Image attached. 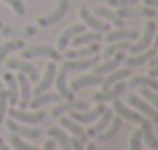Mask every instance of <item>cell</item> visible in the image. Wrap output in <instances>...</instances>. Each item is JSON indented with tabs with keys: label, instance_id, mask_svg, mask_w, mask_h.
Listing matches in <instances>:
<instances>
[{
	"label": "cell",
	"instance_id": "obj_44",
	"mask_svg": "<svg viewBox=\"0 0 158 150\" xmlns=\"http://www.w3.org/2000/svg\"><path fill=\"white\" fill-rule=\"evenodd\" d=\"M42 150H56V142H54V140L50 138V140H46V142H44V148Z\"/></svg>",
	"mask_w": 158,
	"mask_h": 150
},
{
	"label": "cell",
	"instance_id": "obj_9",
	"mask_svg": "<svg viewBox=\"0 0 158 150\" xmlns=\"http://www.w3.org/2000/svg\"><path fill=\"white\" fill-rule=\"evenodd\" d=\"M90 108V104L86 100H64V102H58L56 106L52 108V116L54 118H60V116L68 114V112H74V110H86Z\"/></svg>",
	"mask_w": 158,
	"mask_h": 150
},
{
	"label": "cell",
	"instance_id": "obj_12",
	"mask_svg": "<svg viewBox=\"0 0 158 150\" xmlns=\"http://www.w3.org/2000/svg\"><path fill=\"white\" fill-rule=\"evenodd\" d=\"M124 90H126V84L124 82H116V84H112L110 88L102 90V92H96L92 94V100L96 104H104V102H112V100L120 98L124 94Z\"/></svg>",
	"mask_w": 158,
	"mask_h": 150
},
{
	"label": "cell",
	"instance_id": "obj_47",
	"mask_svg": "<svg viewBox=\"0 0 158 150\" xmlns=\"http://www.w3.org/2000/svg\"><path fill=\"white\" fill-rule=\"evenodd\" d=\"M148 76H152V78H158V66H154V68H150V74Z\"/></svg>",
	"mask_w": 158,
	"mask_h": 150
},
{
	"label": "cell",
	"instance_id": "obj_36",
	"mask_svg": "<svg viewBox=\"0 0 158 150\" xmlns=\"http://www.w3.org/2000/svg\"><path fill=\"white\" fill-rule=\"evenodd\" d=\"M128 46H130V42L128 40H120V42H110L108 46L104 48V52H102V58L108 60V58H112L116 52H126Z\"/></svg>",
	"mask_w": 158,
	"mask_h": 150
},
{
	"label": "cell",
	"instance_id": "obj_28",
	"mask_svg": "<svg viewBox=\"0 0 158 150\" xmlns=\"http://www.w3.org/2000/svg\"><path fill=\"white\" fill-rule=\"evenodd\" d=\"M156 54V48H146L144 52H138V54H132L130 58H124V64L128 68H136V66H142L146 62H150Z\"/></svg>",
	"mask_w": 158,
	"mask_h": 150
},
{
	"label": "cell",
	"instance_id": "obj_33",
	"mask_svg": "<svg viewBox=\"0 0 158 150\" xmlns=\"http://www.w3.org/2000/svg\"><path fill=\"white\" fill-rule=\"evenodd\" d=\"M120 128H122V118H120V116H114V118L110 120V124H108V126L96 136V138L100 140V142H108V140H112L116 134H118Z\"/></svg>",
	"mask_w": 158,
	"mask_h": 150
},
{
	"label": "cell",
	"instance_id": "obj_34",
	"mask_svg": "<svg viewBox=\"0 0 158 150\" xmlns=\"http://www.w3.org/2000/svg\"><path fill=\"white\" fill-rule=\"evenodd\" d=\"M128 86L130 88H150L158 92V80L152 76H132L128 80Z\"/></svg>",
	"mask_w": 158,
	"mask_h": 150
},
{
	"label": "cell",
	"instance_id": "obj_10",
	"mask_svg": "<svg viewBox=\"0 0 158 150\" xmlns=\"http://www.w3.org/2000/svg\"><path fill=\"white\" fill-rule=\"evenodd\" d=\"M112 112H114V114H118L122 120H126V122H134V124H140V120L144 118L140 112H136V110H132V108H128L120 98L112 100Z\"/></svg>",
	"mask_w": 158,
	"mask_h": 150
},
{
	"label": "cell",
	"instance_id": "obj_20",
	"mask_svg": "<svg viewBox=\"0 0 158 150\" xmlns=\"http://www.w3.org/2000/svg\"><path fill=\"white\" fill-rule=\"evenodd\" d=\"M60 126L64 128L66 132H70L72 136H76V138H80L82 142H86L88 140V136H86V130L82 128V124H78L76 120H72L70 116H60Z\"/></svg>",
	"mask_w": 158,
	"mask_h": 150
},
{
	"label": "cell",
	"instance_id": "obj_15",
	"mask_svg": "<svg viewBox=\"0 0 158 150\" xmlns=\"http://www.w3.org/2000/svg\"><path fill=\"white\" fill-rule=\"evenodd\" d=\"M112 118H114V112H112V108H104V112H102V114L92 122V126L86 130V136H88V138H96V136L100 134L102 130H104L108 124H110Z\"/></svg>",
	"mask_w": 158,
	"mask_h": 150
},
{
	"label": "cell",
	"instance_id": "obj_30",
	"mask_svg": "<svg viewBox=\"0 0 158 150\" xmlns=\"http://www.w3.org/2000/svg\"><path fill=\"white\" fill-rule=\"evenodd\" d=\"M104 38V36L100 34V32H88V30H84V32H80V34H76L72 40H70V44H72L74 48H78V46H86V44H92V42H100V40Z\"/></svg>",
	"mask_w": 158,
	"mask_h": 150
},
{
	"label": "cell",
	"instance_id": "obj_43",
	"mask_svg": "<svg viewBox=\"0 0 158 150\" xmlns=\"http://www.w3.org/2000/svg\"><path fill=\"white\" fill-rule=\"evenodd\" d=\"M70 146H72V150H84L86 142H82L80 138H76V136H72V138H70Z\"/></svg>",
	"mask_w": 158,
	"mask_h": 150
},
{
	"label": "cell",
	"instance_id": "obj_27",
	"mask_svg": "<svg viewBox=\"0 0 158 150\" xmlns=\"http://www.w3.org/2000/svg\"><path fill=\"white\" fill-rule=\"evenodd\" d=\"M4 82H6V94H8V106H16L18 104V82H16V74L6 72L4 74Z\"/></svg>",
	"mask_w": 158,
	"mask_h": 150
},
{
	"label": "cell",
	"instance_id": "obj_40",
	"mask_svg": "<svg viewBox=\"0 0 158 150\" xmlns=\"http://www.w3.org/2000/svg\"><path fill=\"white\" fill-rule=\"evenodd\" d=\"M130 150H142V134H140V128L130 134Z\"/></svg>",
	"mask_w": 158,
	"mask_h": 150
},
{
	"label": "cell",
	"instance_id": "obj_19",
	"mask_svg": "<svg viewBox=\"0 0 158 150\" xmlns=\"http://www.w3.org/2000/svg\"><path fill=\"white\" fill-rule=\"evenodd\" d=\"M98 42H92V44H86V46H78V48H72L66 52V60H80V58H90L94 54H98Z\"/></svg>",
	"mask_w": 158,
	"mask_h": 150
},
{
	"label": "cell",
	"instance_id": "obj_45",
	"mask_svg": "<svg viewBox=\"0 0 158 150\" xmlns=\"http://www.w3.org/2000/svg\"><path fill=\"white\" fill-rule=\"evenodd\" d=\"M24 36H34L36 34V26H28V28H24Z\"/></svg>",
	"mask_w": 158,
	"mask_h": 150
},
{
	"label": "cell",
	"instance_id": "obj_31",
	"mask_svg": "<svg viewBox=\"0 0 158 150\" xmlns=\"http://www.w3.org/2000/svg\"><path fill=\"white\" fill-rule=\"evenodd\" d=\"M94 16L106 20L108 24H112V26H116V28H122L124 26V18H120L118 12H116V10H110V8H104V6H102V8H96V10H94Z\"/></svg>",
	"mask_w": 158,
	"mask_h": 150
},
{
	"label": "cell",
	"instance_id": "obj_51",
	"mask_svg": "<svg viewBox=\"0 0 158 150\" xmlns=\"http://www.w3.org/2000/svg\"><path fill=\"white\" fill-rule=\"evenodd\" d=\"M0 94H6V88H4L2 84H0ZM6 96H8V94H6Z\"/></svg>",
	"mask_w": 158,
	"mask_h": 150
},
{
	"label": "cell",
	"instance_id": "obj_7",
	"mask_svg": "<svg viewBox=\"0 0 158 150\" xmlns=\"http://www.w3.org/2000/svg\"><path fill=\"white\" fill-rule=\"evenodd\" d=\"M4 62H6V66H8L10 70H18V72L26 74L30 82H34V80H38V78H40L36 66L30 64L28 60H22V58H10V60H4Z\"/></svg>",
	"mask_w": 158,
	"mask_h": 150
},
{
	"label": "cell",
	"instance_id": "obj_5",
	"mask_svg": "<svg viewBox=\"0 0 158 150\" xmlns=\"http://www.w3.org/2000/svg\"><path fill=\"white\" fill-rule=\"evenodd\" d=\"M80 18H82V24H84L86 28H92L94 32H100V34H106V32H110V24H108L106 20H102V18H98V16H94L86 6H80Z\"/></svg>",
	"mask_w": 158,
	"mask_h": 150
},
{
	"label": "cell",
	"instance_id": "obj_24",
	"mask_svg": "<svg viewBox=\"0 0 158 150\" xmlns=\"http://www.w3.org/2000/svg\"><path fill=\"white\" fill-rule=\"evenodd\" d=\"M122 60H124V52H116L112 58L104 60V64H100V62H98V64L94 66V74H98V76H106L108 72H112V70L118 68Z\"/></svg>",
	"mask_w": 158,
	"mask_h": 150
},
{
	"label": "cell",
	"instance_id": "obj_29",
	"mask_svg": "<svg viewBox=\"0 0 158 150\" xmlns=\"http://www.w3.org/2000/svg\"><path fill=\"white\" fill-rule=\"evenodd\" d=\"M84 30H86L84 24H72V26H68V28H66V30L62 32L60 36H58V50L62 52V50H64V48L70 44V40H72L74 36L80 34V32H84Z\"/></svg>",
	"mask_w": 158,
	"mask_h": 150
},
{
	"label": "cell",
	"instance_id": "obj_25",
	"mask_svg": "<svg viewBox=\"0 0 158 150\" xmlns=\"http://www.w3.org/2000/svg\"><path fill=\"white\" fill-rule=\"evenodd\" d=\"M128 76H132V68H128V66L120 68V66H118L116 70H112V72H108L104 76V80H102V90L110 88V86L116 84V82H122L124 78H128Z\"/></svg>",
	"mask_w": 158,
	"mask_h": 150
},
{
	"label": "cell",
	"instance_id": "obj_26",
	"mask_svg": "<svg viewBox=\"0 0 158 150\" xmlns=\"http://www.w3.org/2000/svg\"><path fill=\"white\" fill-rule=\"evenodd\" d=\"M140 134H142V140L150 150H156L158 148V138L154 136V130H152V122L148 118H142L140 120Z\"/></svg>",
	"mask_w": 158,
	"mask_h": 150
},
{
	"label": "cell",
	"instance_id": "obj_48",
	"mask_svg": "<svg viewBox=\"0 0 158 150\" xmlns=\"http://www.w3.org/2000/svg\"><path fill=\"white\" fill-rule=\"evenodd\" d=\"M154 66H158V52L154 54V58L150 60V68H154Z\"/></svg>",
	"mask_w": 158,
	"mask_h": 150
},
{
	"label": "cell",
	"instance_id": "obj_35",
	"mask_svg": "<svg viewBox=\"0 0 158 150\" xmlns=\"http://www.w3.org/2000/svg\"><path fill=\"white\" fill-rule=\"evenodd\" d=\"M24 48V42L20 38H16V40H8V42H4V44H0V64H2L4 60H6L8 56H10L12 52H16V50H22Z\"/></svg>",
	"mask_w": 158,
	"mask_h": 150
},
{
	"label": "cell",
	"instance_id": "obj_11",
	"mask_svg": "<svg viewBox=\"0 0 158 150\" xmlns=\"http://www.w3.org/2000/svg\"><path fill=\"white\" fill-rule=\"evenodd\" d=\"M104 104H96L94 108H86V110H74L70 112V118L76 120L78 124H92L94 120L98 118V116L104 112Z\"/></svg>",
	"mask_w": 158,
	"mask_h": 150
},
{
	"label": "cell",
	"instance_id": "obj_8",
	"mask_svg": "<svg viewBox=\"0 0 158 150\" xmlns=\"http://www.w3.org/2000/svg\"><path fill=\"white\" fill-rule=\"evenodd\" d=\"M68 8H70V2H68V0H60V2H58V6L54 8L50 14L40 16V18H38V26H44V28H46V26H52V24L60 22V20L66 16Z\"/></svg>",
	"mask_w": 158,
	"mask_h": 150
},
{
	"label": "cell",
	"instance_id": "obj_3",
	"mask_svg": "<svg viewBox=\"0 0 158 150\" xmlns=\"http://www.w3.org/2000/svg\"><path fill=\"white\" fill-rule=\"evenodd\" d=\"M154 34H156V20L154 18H148L146 24H144V30H142L140 40L136 44H130V46H128V52L138 54V52H144L146 48H150L152 40H154Z\"/></svg>",
	"mask_w": 158,
	"mask_h": 150
},
{
	"label": "cell",
	"instance_id": "obj_46",
	"mask_svg": "<svg viewBox=\"0 0 158 150\" xmlns=\"http://www.w3.org/2000/svg\"><path fill=\"white\" fill-rule=\"evenodd\" d=\"M144 4L150 8H154V10H158V0H144Z\"/></svg>",
	"mask_w": 158,
	"mask_h": 150
},
{
	"label": "cell",
	"instance_id": "obj_16",
	"mask_svg": "<svg viewBox=\"0 0 158 150\" xmlns=\"http://www.w3.org/2000/svg\"><path fill=\"white\" fill-rule=\"evenodd\" d=\"M56 62H48L46 64V70H44V76L42 78H38V84H36V88L32 90V94H42V92H46L48 88L52 86V82H54V76H56Z\"/></svg>",
	"mask_w": 158,
	"mask_h": 150
},
{
	"label": "cell",
	"instance_id": "obj_1",
	"mask_svg": "<svg viewBox=\"0 0 158 150\" xmlns=\"http://www.w3.org/2000/svg\"><path fill=\"white\" fill-rule=\"evenodd\" d=\"M48 58L52 62H60L62 60V52L58 48H52L48 44H34V46H24L22 48V60H32V58Z\"/></svg>",
	"mask_w": 158,
	"mask_h": 150
},
{
	"label": "cell",
	"instance_id": "obj_52",
	"mask_svg": "<svg viewBox=\"0 0 158 150\" xmlns=\"http://www.w3.org/2000/svg\"><path fill=\"white\" fill-rule=\"evenodd\" d=\"M2 150H10V148H8V146H6V144H4V146H2Z\"/></svg>",
	"mask_w": 158,
	"mask_h": 150
},
{
	"label": "cell",
	"instance_id": "obj_21",
	"mask_svg": "<svg viewBox=\"0 0 158 150\" xmlns=\"http://www.w3.org/2000/svg\"><path fill=\"white\" fill-rule=\"evenodd\" d=\"M102 80H104V76H98V74H84V76H78L76 80H72V84H70V90L72 92H78V90L82 88H88V86H98L102 84Z\"/></svg>",
	"mask_w": 158,
	"mask_h": 150
},
{
	"label": "cell",
	"instance_id": "obj_50",
	"mask_svg": "<svg viewBox=\"0 0 158 150\" xmlns=\"http://www.w3.org/2000/svg\"><path fill=\"white\" fill-rule=\"evenodd\" d=\"M152 44H154V48L158 50V32H156V34H154V40H152Z\"/></svg>",
	"mask_w": 158,
	"mask_h": 150
},
{
	"label": "cell",
	"instance_id": "obj_22",
	"mask_svg": "<svg viewBox=\"0 0 158 150\" xmlns=\"http://www.w3.org/2000/svg\"><path fill=\"white\" fill-rule=\"evenodd\" d=\"M60 100L62 98H60V94H58V92H48V90H46V92L36 94L34 98H30V102H28V104H30L32 110H40V108L46 106V104H58Z\"/></svg>",
	"mask_w": 158,
	"mask_h": 150
},
{
	"label": "cell",
	"instance_id": "obj_23",
	"mask_svg": "<svg viewBox=\"0 0 158 150\" xmlns=\"http://www.w3.org/2000/svg\"><path fill=\"white\" fill-rule=\"evenodd\" d=\"M136 38H138V32L130 30V28H124V26L106 32V36H104V40L108 44H110V42H120V40H128V42H132V40H136Z\"/></svg>",
	"mask_w": 158,
	"mask_h": 150
},
{
	"label": "cell",
	"instance_id": "obj_41",
	"mask_svg": "<svg viewBox=\"0 0 158 150\" xmlns=\"http://www.w3.org/2000/svg\"><path fill=\"white\" fill-rule=\"evenodd\" d=\"M138 0H108V6L112 8H126V6H134Z\"/></svg>",
	"mask_w": 158,
	"mask_h": 150
},
{
	"label": "cell",
	"instance_id": "obj_17",
	"mask_svg": "<svg viewBox=\"0 0 158 150\" xmlns=\"http://www.w3.org/2000/svg\"><path fill=\"white\" fill-rule=\"evenodd\" d=\"M66 74H68V70L60 64V68L56 70V76H54V84H56V90H58L62 100H74V92L66 84Z\"/></svg>",
	"mask_w": 158,
	"mask_h": 150
},
{
	"label": "cell",
	"instance_id": "obj_39",
	"mask_svg": "<svg viewBox=\"0 0 158 150\" xmlns=\"http://www.w3.org/2000/svg\"><path fill=\"white\" fill-rule=\"evenodd\" d=\"M2 2H6L16 16H24V12H26V6H24L22 0H2Z\"/></svg>",
	"mask_w": 158,
	"mask_h": 150
},
{
	"label": "cell",
	"instance_id": "obj_14",
	"mask_svg": "<svg viewBox=\"0 0 158 150\" xmlns=\"http://www.w3.org/2000/svg\"><path fill=\"white\" fill-rule=\"evenodd\" d=\"M118 16L120 18H138V16H144V18H154L156 10L150 6H126V8H118Z\"/></svg>",
	"mask_w": 158,
	"mask_h": 150
},
{
	"label": "cell",
	"instance_id": "obj_6",
	"mask_svg": "<svg viewBox=\"0 0 158 150\" xmlns=\"http://www.w3.org/2000/svg\"><path fill=\"white\" fill-rule=\"evenodd\" d=\"M126 102L130 104L132 108H136V112H140V114H142L144 118H148L150 122H158V110H156L154 106H150V104H148L142 96L130 94V96L126 98Z\"/></svg>",
	"mask_w": 158,
	"mask_h": 150
},
{
	"label": "cell",
	"instance_id": "obj_13",
	"mask_svg": "<svg viewBox=\"0 0 158 150\" xmlns=\"http://www.w3.org/2000/svg\"><path fill=\"white\" fill-rule=\"evenodd\" d=\"M16 82H18V108H28L32 96V88H30V80L26 74L18 72L16 74Z\"/></svg>",
	"mask_w": 158,
	"mask_h": 150
},
{
	"label": "cell",
	"instance_id": "obj_4",
	"mask_svg": "<svg viewBox=\"0 0 158 150\" xmlns=\"http://www.w3.org/2000/svg\"><path fill=\"white\" fill-rule=\"evenodd\" d=\"M6 128L12 132V134H18L20 138H24V140H38L40 136L44 134L40 128H36V126H30V124H22V122H16V120H12V118H8L6 120Z\"/></svg>",
	"mask_w": 158,
	"mask_h": 150
},
{
	"label": "cell",
	"instance_id": "obj_42",
	"mask_svg": "<svg viewBox=\"0 0 158 150\" xmlns=\"http://www.w3.org/2000/svg\"><path fill=\"white\" fill-rule=\"evenodd\" d=\"M6 110H8V96L6 94H0V124L6 118Z\"/></svg>",
	"mask_w": 158,
	"mask_h": 150
},
{
	"label": "cell",
	"instance_id": "obj_37",
	"mask_svg": "<svg viewBox=\"0 0 158 150\" xmlns=\"http://www.w3.org/2000/svg\"><path fill=\"white\" fill-rule=\"evenodd\" d=\"M10 144L14 150H40L38 146H34V144H28L24 138H20L18 134H12L10 132Z\"/></svg>",
	"mask_w": 158,
	"mask_h": 150
},
{
	"label": "cell",
	"instance_id": "obj_32",
	"mask_svg": "<svg viewBox=\"0 0 158 150\" xmlns=\"http://www.w3.org/2000/svg\"><path fill=\"white\" fill-rule=\"evenodd\" d=\"M48 136L60 146V150H72V146H70V136L66 134L64 128H58V126L48 128Z\"/></svg>",
	"mask_w": 158,
	"mask_h": 150
},
{
	"label": "cell",
	"instance_id": "obj_2",
	"mask_svg": "<svg viewBox=\"0 0 158 150\" xmlns=\"http://www.w3.org/2000/svg\"><path fill=\"white\" fill-rule=\"evenodd\" d=\"M6 114L10 116L12 120H16V122H22V124H30V126H36V124L44 122V118H46V112H42V110L26 112V110H24V108H14V106H8Z\"/></svg>",
	"mask_w": 158,
	"mask_h": 150
},
{
	"label": "cell",
	"instance_id": "obj_49",
	"mask_svg": "<svg viewBox=\"0 0 158 150\" xmlns=\"http://www.w3.org/2000/svg\"><path fill=\"white\" fill-rule=\"evenodd\" d=\"M84 150H96V144H94V142L86 144V146H84Z\"/></svg>",
	"mask_w": 158,
	"mask_h": 150
},
{
	"label": "cell",
	"instance_id": "obj_53",
	"mask_svg": "<svg viewBox=\"0 0 158 150\" xmlns=\"http://www.w3.org/2000/svg\"><path fill=\"white\" fill-rule=\"evenodd\" d=\"M2 26H4V24H2V22H0V30H2Z\"/></svg>",
	"mask_w": 158,
	"mask_h": 150
},
{
	"label": "cell",
	"instance_id": "obj_38",
	"mask_svg": "<svg viewBox=\"0 0 158 150\" xmlns=\"http://www.w3.org/2000/svg\"><path fill=\"white\" fill-rule=\"evenodd\" d=\"M140 96L146 100L150 106H154L158 110V92L156 90H150V88H140Z\"/></svg>",
	"mask_w": 158,
	"mask_h": 150
},
{
	"label": "cell",
	"instance_id": "obj_54",
	"mask_svg": "<svg viewBox=\"0 0 158 150\" xmlns=\"http://www.w3.org/2000/svg\"><path fill=\"white\" fill-rule=\"evenodd\" d=\"M156 150H158V148H156Z\"/></svg>",
	"mask_w": 158,
	"mask_h": 150
},
{
	"label": "cell",
	"instance_id": "obj_18",
	"mask_svg": "<svg viewBox=\"0 0 158 150\" xmlns=\"http://www.w3.org/2000/svg\"><path fill=\"white\" fill-rule=\"evenodd\" d=\"M100 62V56L98 54H94V56H90V58H80V60H66V62H62V66H64L66 70H74V72H82V70H90V68H94V66Z\"/></svg>",
	"mask_w": 158,
	"mask_h": 150
}]
</instances>
